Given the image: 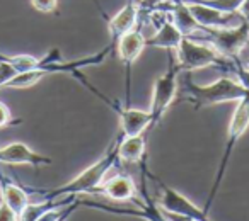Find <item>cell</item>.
<instances>
[{
    "instance_id": "obj_1",
    "label": "cell",
    "mask_w": 249,
    "mask_h": 221,
    "mask_svg": "<svg viewBox=\"0 0 249 221\" xmlns=\"http://www.w3.org/2000/svg\"><path fill=\"white\" fill-rule=\"evenodd\" d=\"M120 138H121V133H118V136L111 142V145L107 146L104 155L97 162H94L92 165L87 167L86 170H82L77 177H73L72 180H69V182L62 184L58 187H53V189L35 190V192L39 194L41 199H48V201L72 199V197H77L80 194H96L97 187L104 182L106 174L120 162V158H118Z\"/></svg>"
},
{
    "instance_id": "obj_2",
    "label": "cell",
    "mask_w": 249,
    "mask_h": 221,
    "mask_svg": "<svg viewBox=\"0 0 249 221\" xmlns=\"http://www.w3.org/2000/svg\"><path fill=\"white\" fill-rule=\"evenodd\" d=\"M113 49H114V46L107 45V46H104L99 53H94V55L84 56V58H79V60H72V62H63V60H60V51L58 49H53V51H50L48 55L43 58V62L39 63L36 68L16 75L12 80H9L4 89H28V87H33L35 83H38L43 77L53 75V73H70V75L73 77L77 72H80V70L86 68V66L101 65Z\"/></svg>"
},
{
    "instance_id": "obj_3",
    "label": "cell",
    "mask_w": 249,
    "mask_h": 221,
    "mask_svg": "<svg viewBox=\"0 0 249 221\" xmlns=\"http://www.w3.org/2000/svg\"><path fill=\"white\" fill-rule=\"evenodd\" d=\"M183 94L181 102H190L195 110L203 107L217 106L224 102H239L242 97L248 95V90L239 83L235 77H222L208 85H198L191 80L190 72L184 73Z\"/></svg>"
},
{
    "instance_id": "obj_4",
    "label": "cell",
    "mask_w": 249,
    "mask_h": 221,
    "mask_svg": "<svg viewBox=\"0 0 249 221\" xmlns=\"http://www.w3.org/2000/svg\"><path fill=\"white\" fill-rule=\"evenodd\" d=\"M174 58H176L181 72L183 70L184 72H195V70L207 68V66H215V68L231 73L232 66H234V60L224 56L210 43L198 41L190 36H184L181 39L179 46L174 49Z\"/></svg>"
},
{
    "instance_id": "obj_5",
    "label": "cell",
    "mask_w": 249,
    "mask_h": 221,
    "mask_svg": "<svg viewBox=\"0 0 249 221\" xmlns=\"http://www.w3.org/2000/svg\"><path fill=\"white\" fill-rule=\"evenodd\" d=\"M249 128V92L246 97H242L241 100L237 102L235 106L234 112H232V118H231V123H229V128H227V138H225V150H224V155L220 158V163H218V169H217V174H215V179H213V184H212V189H210V194H208V199H207V204H205L203 209L210 211L212 204H213L215 197H217V192L222 186V180H224V175L227 172V167H229V162H231V157H232V152H234L235 145L237 142L242 138L246 131Z\"/></svg>"
},
{
    "instance_id": "obj_6",
    "label": "cell",
    "mask_w": 249,
    "mask_h": 221,
    "mask_svg": "<svg viewBox=\"0 0 249 221\" xmlns=\"http://www.w3.org/2000/svg\"><path fill=\"white\" fill-rule=\"evenodd\" d=\"M140 167L145 172V175L150 179V182L156 184L157 187V204L162 207L166 213L176 214V216H183V218H190V220H196V221H212L208 213L201 207H198L195 203H191L184 194H181L179 190L173 189L171 186H167L164 180H160L157 175H154L152 172L147 167V160L143 158L140 162Z\"/></svg>"
},
{
    "instance_id": "obj_7",
    "label": "cell",
    "mask_w": 249,
    "mask_h": 221,
    "mask_svg": "<svg viewBox=\"0 0 249 221\" xmlns=\"http://www.w3.org/2000/svg\"><path fill=\"white\" fill-rule=\"evenodd\" d=\"M75 79H79L90 92L96 97H99L103 102H106L111 109L114 110L120 118V131L123 133V136H137V135H145L147 129H154L152 128V116H150L149 110H140V109H133L130 104H123L120 100H111L109 97H106L104 94H101L92 83H89V80L86 77L80 75V72H77Z\"/></svg>"
},
{
    "instance_id": "obj_8",
    "label": "cell",
    "mask_w": 249,
    "mask_h": 221,
    "mask_svg": "<svg viewBox=\"0 0 249 221\" xmlns=\"http://www.w3.org/2000/svg\"><path fill=\"white\" fill-rule=\"evenodd\" d=\"M169 53V66L162 75L157 77L154 83L152 102H150V116H152V128H156L164 118L166 110L171 107V104L176 100L178 92H179V73L181 68L174 58V51Z\"/></svg>"
},
{
    "instance_id": "obj_9",
    "label": "cell",
    "mask_w": 249,
    "mask_h": 221,
    "mask_svg": "<svg viewBox=\"0 0 249 221\" xmlns=\"http://www.w3.org/2000/svg\"><path fill=\"white\" fill-rule=\"evenodd\" d=\"M190 38L198 41L210 43L215 46L217 51H220L224 56L231 60H237L244 46L249 43V22L244 21L242 24L229 29H205L201 28Z\"/></svg>"
},
{
    "instance_id": "obj_10",
    "label": "cell",
    "mask_w": 249,
    "mask_h": 221,
    "mask_svg": "<svg viewBox=\"0 0 249 221\" xmlns=\"http://www.w3.org/2000/svg\"><path fill=\"white\" fill-rule=\"evenodd\" d=\"M140 190H142L143 196V203H139V209H123V207H116V206H109V204H103V203H94V201H87L82 199V206L90 207V209H99V211H106V213H114V214H126V216H135V218H142L145 221H169V218L166 216L160 206L157 204L156 199H152L147 190V175L142 172V182H140Z\"/></svg>"
},
{
    "instance_id": "obj_11",
    "label": "cell",
    "mask_w": 249,
    "mask_h": 221,
    "mask_svg": "<svg viewBox=\"0 0 249 221\" xmlns=\"http://www.w3.org/2000/svg\"><path fill=\"white\" fill-rule=\"evenodd\" d=\"M195 21L205 29H229L246 21L241 12H222L213 7L200 4L198 0H184Z\"/></svg>"
},
{
    "instance_id": "obj_12",
    "label": "cell",
    "mask_w": 249,
    "mask_h": 221,
    "mask_svg": "<svg viewBox=\"0 0 249 221\" xmlns=\"http://www.w3.org/2000/svg\"><path fill=\"white\" fill-rule=\"evenodd\" d=\"M149 21L156 26L157 31L154 36L145 39L147 48H162L167 49V51H174L179 46L184 34L178 29V26L171 19V16L164 11H157L149 16Z\"/></svg>"
},
{
    "instance_id": "obj_13",
    "label": "cell",
    "mask_w": 249,
    "mask_h": 221,
    "mask_svg": "<svg viewBox=\"0 0 249 221\" xmlns=\"http://www.w3.org/2000/svg\"><path fill=\"white\" fill-rule=\"evenodd\" d=\"M145 36L142 32V28H137L133 31L126 32L124 36H121L120 39L114 45V49H116L118 56H120L121 63L126 68V102L130 104V83H132V65L139 60V56L142 55V51L147 48L145 46Z\"/></svg>"
},
{
    "instance_id": "obj_14",
    "label": "cell",
    "mask_w": 249,
    "mask_h": 221,
    "mask_svg": "<svg viewBox=\"0 0 249 221\" xmlns=\"http://www.w3.org/2000/svg\"><path fill=\"white\" fill-rule=\"evenodd\" d=\"M0 163L7 165H31L35 169L52 165L53 160L41 153L35 152L21 142H12L5 146H0Z\"/></svg>"
},
{
    "instance_id": "obj_15",
    "label": "cell",
    "mask_w": 249,
    "mask_h": 221,
    "mask_svg": "<svg viewBox=\"0 0 249 221\" xmlns=\"http://www.w3.org/2000/svg\"><path fill=\"white\" fill-rule=\"evenodd\" d=\"M140 7L137 0H128V4L121 7L113 17L107 19V29H109L111 34V46L116 45V41L124 36L126 32L133 31L137 28H142L140 26Z\"/></svg>"
},
{
    "instance_id": "obj_16",
    "label": "cell",
    "mask_w": 249,
    "mask_h": 221,
    "mask_svg": "<svg viewBox=\"0 0 249 221\" xmlns=\"http://www.w3.org/2000/svg\"><path fill=\"white\" fill-rule=\"evenodd\" d=\"M96 194H103L104 197L114 203H126V201L137 203L139 201V187L128 174H120V175L104 180L97 187Z\"/></svg>"
},
{
    "instance_id": "obj_17",
    "label": "cell",
    "mask_w": 249,
    "mask_h": 221,
    "mask_svg": "<svg viewBox=\"0 0 249 221\" xmlns=\"http://www.w3.org/2000/svg\"><path fill=\"white\" fill-rule=\"evenodd\" d=\"M118 158L124 163L142 162L145 158V135L123 136L121 133L120 145H118Z\"/></svg>"
},
{
    "instance_id": "obj_18",
    "label": "cell",
    "mask_w": 249,
    "mask_h": 221,
    "mask_svg": "<svg viewBox=\"0 0 249 221\" xmlns=\"http://www.w3.org/2000/svg\"><path fill=\"white\" fill-rule=\"evenodd\" d=\"M0 196H2V201H4L18 216L29 204L28 190H24V187L18 186L16 182L5 179V177H0Z\"/></svg>"
},
{
    "instance_id": "obj_19",
    "label": "cell",
    "mask_w": 249,
    "mask_h": 221,
    "mask_svg": "<svg viewBox=\"0 0 249 221\" xmlns=\"http://www.w3.org/2000/svg\"><path fill=\"white\" fill-rule=\"evenodd\" d=\"M198 2L222 12H239L244 0H198Z\"/></svg>"
},
{
    "instance_id": "obj_20",
    "label": "cell",
    "mask_w": 249,
    "mask_h": 221,
    "mask_svg": "<svg viewBox=\"0 0 249 221\" xmlns=\"http://www.w3.org/2000/svg\"><path fill=\"white\" fill-rule=\"evenodd\" d=\"M232 75L239 80L242 87L249 92V68L241 62V60H234V66H232Z\"/></svg>"
},
{
    "instance_id": "obj_21",
    "label": "cell",
    "mask_w": 249,
    "mask_h": 221,
    "mask_svg": "<svg viewBox=\"0 0 249 221\" xmlns=\"http://www.w3.org/2000/svg\"><path fill=\"white\" fill-rule=\"evenodd\" d=\"M19 123H21V119H14L11 109L4 102H0V128H7V126H14Z\"/></svg>"
},
{
    "instance_id": "obj_22",
    "label": "cell",
    "mask_w": 249,
    "mask_h": 221,
    "mask_svg": "<svg viewBox=\"0 0 249 221\" xmlns=\"http://www.w3.org/2000/svg\"><path fill=\"white\" fill-rule=\"evenodd\" d=\"M31 5L36 9L38 12H55L56 5H58V0H31Z\"/></svg>"
},
{
    "instance_id": "obj_23",
    "label": "cell",
    "mask_w": 249,
    "mask_h": 221,
    "mask_svg": "<svg viewBox=\"0 0 249 221\" xmlns=\"http://www.w3.org/2000/svg\"><path fill=\"white\" fill-rule=\"evenodd\" d=\"M80 206H82V201H80V197L77 196L75 199L72 201V203H69V204H67V206H65V209H63V213L60 214V216L56 218L55 221H67L70 216H72L73 213H75L77 209H79Z\"/></svg>"
},
{
    "instance_id": "obj_24",
    "label": "cell",
    "mask_w": 249,
    "mask_h": 221,
    "mask_svg": "<svg viewBox=\"0 0 249 221\" xmlns=\"http://www.w3.org/2000/svg\"><path fill=\"white\" fill-rule=\"evenodd\" d=\"M0 221H19V216L4 201H0Z\"/></svg>"
},
{
    "instance_id": "obj_25",
    "label": "cell",
    "mask_w": 249,
    "mask_h": 221,
    "mask_svg": "<svg viewBox=\"0 0 249 221\" xmlns=\"http://www.w3.org/2000/svg\"><path fill=\"white\" fill-rule=\"evenodd\" d=\"M242 14V17L246 19V21L249 22V0H244L241 5V11H239Z\"/></svg>"
},
{
    "instance_id": "obj_26",
    "label": "cell",
    "mask_w": 249,
    "mask_h": 221,
    "mask_svg": "<svg viewBox=\"0 0 249 221\" xmlns=\"http://www.w3.org/2000/svg\"><path fill=\"white\" fill-rule=\"evenodd\" d=\"M162 209V207H160ZM164 211V209H162ZM166 213V211H164ZM166 216L169 218V221H196V220H190V218H183V216H176V214H171V213H166Z\"/></svg>"
},
{
    "instance_id": "obj_27",
    "label": "cell",
    "mask_w": 249,
    "mask_h": 221,
    "mask_svg": "<svg viewBox=\"0 0 249 221\" xmlns=\"http://www.w3.org/2000/svg\"><path fill=\"white\" fill-rule=\"evenodd\" d=\"M7 58H9V55H2V53H0V62H5Z\"/></svg>"
},
{
    "instance_id": "obj_28",
    "label": "cell",
    "mask_w": 249,
    "mask_h": 221,
    "mask_svg": "<svg viewBox=\"0 0 249 221\" xmlns=\"http://www.w3.org/2000/svg\"><path fill=\"white\" fill-rule=\"evenodd\" d=\"M244 65H246V66H248V68H249V60H248V62H246V63H244Z\"/></svg>"
}]
</instances>
